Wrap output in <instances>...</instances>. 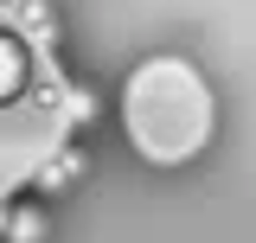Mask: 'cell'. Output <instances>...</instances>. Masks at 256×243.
<instances>
[{
	"mask_svg": "<svg viewBox=\"0 0 256 243\" xmlns=\"http://www.w3.org/2000/svg\"><path fill=\"white\" fill-rule=\"evenodd\" d=\"M6 243H45V212L38 205H20L6 218Z\"/></svg>",
	"mask_w": 256,
	"mask_h": 243,
	"instance_id": "3957f363",
	"label": "cell"
},
{
	"mask_svg": "<svg viewBox=\"0 0 256 243\" xmlns=\"http://www.w3.org/2000/svg\"><path fill=\"white\" fill-rule=\"evenodd\" d=\"M32 84V58H26V38L20 32H0V102H13V96Z\"/></svg>",
	"mask_w": 256,
	"mask_h": 243,
	"instance_id": "7a4b0ae2",
	"label": "cell"
},
{
	"mask_svg": "<svg viewBox=\"0 0 256 243\" xmlns=\"http://www.w3.org/2000/svg\"><path fill=\"white\" fill-rule=\"evenodd\" d=\"M122 116L148 160H186L212 141V90L186 58H148L128 77Z\"/></svg>",
	"mask_w": 256,
	"mask_h": 243,
	"instance_id": "6da1fadb",
	"label": "cell"
}]
</instances>
